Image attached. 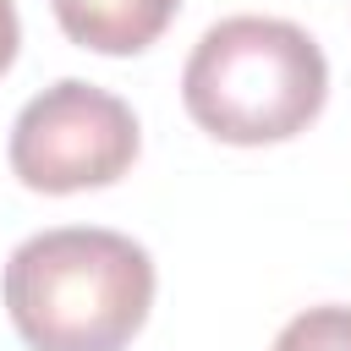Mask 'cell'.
I'll return each mask as SVG.
<instances>
[{
	"label": "cell",
	"instance_id": "obj_1",
	"mask_svg": "<svg viewBox=\"0 0 351 351\" xmlns=\"http://www.w3.org/2000/svg\"><path fill=\"white\" fill-rule=\"evenodd\" d=\"M154 307V258L104 225L27 236L5 263V313L27 351H126Z\"/></svg>",
	"mask_w": 351,
	"mask_h": 351
},
{
	"label": "cell",
	"instance_id": "obj_2",
	"mask_svg": "<svg viewBox=\"0 0 351 351\" xmlns=\"http://www.w3.org/2000/svg\"><path fill=\"white\" fill-rule=\"evenodd\" d=\"M181 99L219 143H285L318 121L329 99V60L313 33L285 16H225L186 55Z\"/></svg>",
	"mask_w": 351,
	"mask_h": 351
},
{
	"label": "cell",
	"instance_id": "obj_3",
	"mask_svg": "<svg viewBox=\"0 0 351 351\" xmlns=\"http://www.w3.org/2000/svg\"><path fill=\"white\" fill-rule=\"evenodd\" d=\"M137 148L143 137L132 104L82 77H60L55 88L33 93L11 121V176L55 197L121 181Z\"/></svg>",
	"mask_w": 351,
	"mask_h": 351
},
{
	"label": "cell",
	"instance_id": "obj_4",
	"mask_svg": "<svg viewBox=\"0 0 351 351\" xmlns=\"http://www.w3.org/2000/svg\"><path fill=\"white\" fill-rule=\"evenodd\" d=\"M49 5L60 33L93 55H137L181 11V0H49Z\"/></svg>",
	"mask_w": 351,
	"mask_h": 351
},
{
	"label": "cell",
	"instance_id": "obj_5",
	"mask_svg": "<svg viewBox=\"0 0 351 351\" xmlns=\"http://www.w3.org/2000/svg\"><path fill=\"white\" fill-rule=\"evenodd\" d=\"M274 351H351V307H307L280 335Z\"/></svg>",
	"mask_w": 351,
	"mask_h": 351
},
{
	"label": "cell",
	"instance_id": "obj_6",
	"mask_svg": "<svg viewBox=\"0 0 351 351\" xmlns=\"http://www.w3.org/2000/svg\"><path fill=\"white\" fill-rule=\"evenodd\" d=\"M16 44H22L16 5H11V0H0V77H5V71H11V60H16Z\"/></svg>",
	"mask_w": 351,
	"mask_h": 351
}]
</instances>
